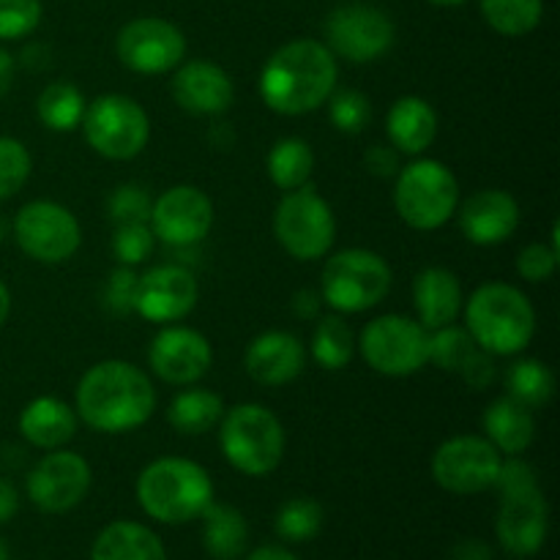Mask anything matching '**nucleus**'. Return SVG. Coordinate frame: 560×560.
Masks as SVG:
<instances>
[{
  "instance_id": "obj_1",
  "label": "nucleus",
  "mask_w": 560,
  "mask_h": 560,
  "mask_svg": "<svg viewBox=\"0 0 560 560\" xmlns=\"http://www.w3.org/2000/svg\"><path fill=\"white\" fill-rule=\"evenodd\" d=\"M153 410H156V388L145 370L131 361H98L77 383V419L104 435H124L137 430L151 419Z\"/></svg>"
},
{
  "instance_id": "obj_2",
  "label": "nucleus",
  "mask_w": 560,
  "mask_h": 560,
  "mask_svg": "<svg viewBox=\"0 0 560 560\" xmlns=\"http://www.w3.org/2000/svg\"><path fill=\"white\" fill-rule=\"evenodd\" d=\"M339 80V63L317 38H295L282 44L260 71V98L279 115L315 113L328 102Z\"/></svg>"
},
{
  "instance_id": "obj_3",
  "label": "nucleus",
  "mask_w": 560,
  "mask_h": 560,
  "mask_svg": "<svg viewBox=\"0 0 560 560\" xmlns=\"http://www.w3.org/2000/svg\"><path fill=\"white\" fill-rule=\"evenodd\" d=\"M463 310L465 328L490 355H517L534 342L536 310L528 295L514 284H479Z\"/></svg>"
},
{
  "instance_id": "obj_4",
  "label": "nucleus",
  "mask_w": 560,
  "mask_h": 560,
  "mask_svg": "<svg viewBox=\"0 0 560 560\" xmlns=\"http://www.w3.org/2000/svg\"><path fill=\"white\" fill-rule=\"evenodd\" d=\"M137 503L156 523H189L213 503V481L208 470L191 459H153L137 479Z\"/></svg>"
},
{
  "instance_id": "obj_5",
  "label": "nucleus",
  "mask_w": 560,
  "mask_h": 560,
  "mask_svg": "<svg viewBox=\"0 0 560 560\" xmlns=\"http://www.w3.org/2000/svg\"><path fill=\"white\" fill-rule=\"evenodd\" d=\"M284 427L271 408L241 402L224 410L219 421V446L224 459L244 476H268L284 457Z\"/></svg>"
},
{
  "instance_id": "obj_6",
  "label": "nucleus",
  "mask_w": 560,
  "mask_h": 560,
  "mask_svg": "<svg viewBox=\"0 0 560 560\" xmlns=\"http://www.w3.org/2000/svg\"><path fill=\"white\" fill-rule=\"evenodd\" d=\"M394 208L408 228L430 233L443 228L459 208V180L438 159H416L397 173Z\"/></svg>"
},
{
  "instance_id": "obj_7",
  "label": "nucleus",
  "mask_w": 560,
  "mask_h": 560,
  "mask_svg": "<svg viewBox=\"0 0 560 560\" xmlns=\"http://www.w3.org/2000/svg\"><path fill=\"white\" fill-rule=\"evenodd\" d=\"M392 290V266L372 249L334 252L323 266L320 299L337 315H359L381 304Z\"/></svg>"
},
{
  "instance_id": "obj_8",
  "label": "nucleus",
  "mask_w": 560,
  "mask_h": 560,
  "mask_svg": "<svg viewBox=\"0 0 560 560\" xmlns=\"http://www.w3.org/2000/svg\"><path fill=\"white\" fill-rule=\"evenodd\" d=\"M273 235L290 257L312 262L326 257L337 241V217L312 184L284 191L273 211Z\"/></svg>"
},
{
  "instance_id": "obj_9",
  "label": "nucleus",
  "mask_w": 560,
  "mask_h": 560,
  "mask_svg": "<svg viewBox=\"0 0 560 560\" xmlns=\"http://www.w3.org/2000/svg\"><path fill=\"white\" fill-rule=\"evenodd\" d=\"M80 126L88 145L109 162L140 156L151 140V118L145 107L124 93H104L88 102Z\"/></svg>"
},
{
  "instance_id": "obj_10",
  "label": "nucleus",
  "mask_w": 560,
  "mask_h": 560,
  "mask_svg": "<svg viewBox=\"0 0 560 560\" xmlns=\"http://www.w3.org/2000/svg\"><path fill=\"white\" fill-rule=\"evenodd\" d=\"M355 345L361 359L377 375L408 377L430 364V331L419 320L397 312L366 323Z\"/></svg>"
},
{
  "instance_id": "obj_11",
  "label": "nucleus",
  "mask_w": 560,
  "mask_h": 560,
  "mask_svg": "<svg viewBox=\"0 0 560 560\" xmlns=\"http://www.w3.org/2000/svg\"><path fill=\"white\" fill-rule=\"evenodd\" d=\"M397 42L394 20L370 3H345L328 14L326 47L348 63H375Z\"/></svg>"
},
{
  "instance_id": "obj_12",
  "label": "nucleus",
  "mask_w": 560,
  "mask_h": 560,
  "mask_svg": "<svg viewBox=\"0 0 560 560\" xmlns=\"http://www.w3.org/2000/svg\"><path fill=\"white\" fill-rule=\"evenodd\" d=\"M14 238L31 260L58 266L77 255L82 244V230L66 206L52 200H33L16 213Z\"/></svg>"
},
{
  "instance_id": "obj_13",
  "label": "nucleus",
  "mask_w": 560,
  "mask_h": 560,
  "mask_svg": "<svg viewBox=\"0 0 560 560\" xmlns=\"http://www.w3.org/2000/svg\"><path fill=\"white\" fill-rule=\"evenodd\" d=\"M115 55L135 74H167L186 60V36L162 16H137L118 31Z\"/></svg>"
},
{
  "instance_id": "obj_14",
  "label": "nucleus",
  "mask_w": 560,
  "mask_h": 560,
  "mask_svg": "<svg viewBox=\"0 0 560 560\" xmlns=\"http://www.w3.org/2000/svg\"><path fill=\"white\" fill-rule=\"evenodd\" d=\"M503 454L481 435H454L432 454V479L454 495H474L495 487Z\"/></svg>"
},
{
  "instance_id": "obj_15",
  "label": "nucleus",
  "mask_w": 560,
  "mask_h": 560,
  "mask_svg": "<svg viewBox=\"0 0 560 560\" xmlns=\"http://www.w3.org/2000/svg\"><path fill=\"white\" fill-rule=\"evenodd\" d=\"M91 465L82 454L55 448L27 474V498L44 514L71 512L91 490Z\"/></svg>"
},
{
  "instance_id": "obj_16",
  "label": "nucleus",
  "mask_w": 560,
  "mask_h": 560,
  "mask_svg": "<svg viewBox=\"0 0 560 560\" xmlns=\"http://www.w3.org/2000/svg\"><path fill=\"white\" fill-rule=\"evenodd\" d=\"M148 228L153 230L156 241L167 246L184 249L200 244L213 228L211 197L191 184L173 186L153 200Z\"/></svg>"
},
{
  "instance_id": "obj_17",
  "label": "nucleus",
  "mask_w": 560,
  "mask_h": 560,
  "mask_svg": "<svg viewBox=\"0 0 560 560\" xmlns=\"http://www.w3.org/2000/svg\"><path fill=\"white\" fill-rule=\"evenodd\" d=\"M213 364V348L206 334L186 326H164L148 348V366L170 386L202 381Z\"/></svg>"
},
{
  "instance_id": "obj_18",
  "label": "nucleus",
  "mask_w": 560,
  "mask_h": 560,
  "mask_svg": "<svg viewBox=\"0 0 560 560\" xmlns=\"http://www.w3.org/2000/svg\"><path fill=\"white\" fill-rule=\"evenodd\" d=\"M200 299V288L189 268L156 266L137 277L135 312L148 323L170 326L191 315Z\"/></svg>"
},
{
  "instance_id": "obj_19",
  "label": "nucleus",
  "mask_w": 560,
  "mask_h": 560,
  "mask_svg": "<svg viewBox=\"0 0 560 560\" xmlns=\"http://www.w3.org/2000/svg\"><path fill=\"white\" fill-rule=\"evenodd\" d=\"M173 98L184 113L217 118L233 107L235 88L228 71L213 60H184L173 74Z\"/></svg>"
},
{
  "instance_id": "obj_20",
  "label": "nucleus",
  "mask_w": 560,
  "mask_h": 560,
  "mask_svg": "<svg viewBox=\"0 0 560 560\" xmlns=\"http://www.w3.org/2000/svg\"><path fill=\"white\" fill-rule=\"evenodd\" d=\"M547 528H550V512L541 490L523 492V495H506L498 512V539L509 556L528 558L545 547Z\"/></svg>"
},
{
  "instance_id": "obj_21",
  "label": "nucleus",
  "mask_w": 560,
  "mask_h": 560,
  "mask_svg": "<svg viewBox=\"0 0 560 560\" xmlns=\"http://www.w3.org/2000/svg\"><path fill=\"white\" fill-rule=\"evenodd\" d=\"M520 228V202L503 189H481L459 208V230L476 246H498Z\"/></svg>"
},
{
  "instance_id": "obj_22",
  "label": "nucleus",
  "mask_w": 560,
  "mask_h": 560,
  "mask_svg": "<svg viewBox=\"0 0 560 560\" xmlns=\"http://www.w3.org/2000/svg\"><path fill=\"white\" fill-rule=\"evenodd\" d=\"M306 366V348L295 334L266 331L249 342L244 353V370L255 383L279 388L293 383Z\"/></svg>"
},
{
  "instance_id": "obj_23",
  "label": "nucleus",
  "mask_w": 560,
  "mask_h": 560,
  "mask_svg": "<svg viewBox=\"0 0 560 560\" xmlns=\"http://www.w3.org/2000/svg\"><path fill=\"white\" fill-rule=\"evenodd\" d=\"M465 295L457 273L448 268L430 266L416 273L413 279V306L419 312V323L427 331L448 326L463 312Z\"/></svg>"
},
{
  "instance_id": "obj_24",
  "label": "nucleus",
  "mask_w": 560,
  "mask_h": 560,
  "mask_svg": "<svg viewBox=\"0 0 560 560\" xmlns=\"http://www.w3.org/2000/svg\"><path fill=\"white\" fill-rule=\"evenodd\" d=\"M77 424L74 408L58 397L31 399L20 413V435L42 452L63 448L74 438Z\"/></svg>"
},
{
  "instance_id": "obj_25",
  "label": "nucleus",
  "mask_w": 560,
  "mask_h": 560,
  "mask_svg": "<svg viewBox=\"0 0 560 560\" xmlns=\"http://www.w3.org/2000/svg\"><path fill=\"white\" fill-rule=\"evenodd\" d=\"M386 131L399 153L419 156L435 142L438 113L427 98L399 96L386 115Z\"/></svg>"
},
{
  "instance_id": "obj_26",
  "label": "nucleus",
  "mask_w": 560,
  "mask_h": 560,
  "mask_svg": "<svg viewBox=\"0 0 560 560\" xmlns=\"http://www.w3.org/2000/svg\"><path fill=\"white\" fill-rule=\"evenodd\" d=\"M485 438L498 452L506 457H517V454L528 452L536 438L534 410L512 397L495 399L485 410Z\"/></svg>"
},
{
  "instance_id": "obj_27",
  "label": "nucleus",
  "mask_w": 560,
  "mask_h": 560,
  "mask_svg": "<svg viewBox=\"0 0 560 560\" xmlns=\"http://www.w3.org/2000/svg\"><path fill=\"white\" fill-rule=\"evenodd\" d=\"M91 560H167V552L145 525L118 520L96 536Z\"/></svg>"
},
{
  "instance_id": "obj_28",
  "label": "nucleus",
  "mask_w": 560,
  "mask_h": 560,
  "mask_svg": "<svg viewBox=\"0 0 560 560\" xmlns=\"http://www.w3.org/2000/svg\"><path fill=\"white\" fill-rule=\"evenodd\" d=\"M224 399L211 388H184L167 408V421L178 435H206L222 421Z\"/></svg>"
},
{
  "instance_id": "obj_29",
  "label": "nucleus",
  "mask_w": 560,
  "mask_h": 560,
  "mask_svg": "<svg viewBox=\"0 0 560 560\" xmlns=\"http://www.w3.org/2000/svg\"><path fill=\"white\" fill-rule=\"evenodd\" d=\"M200 520L202 545H206L211 558L235 560L246 550L249 528H246V520L238 509L224 506V503H211V506L200 514Z\"/></svg>"
},
{
  "instance_id": "obj_30",
  "label": "nucleus",
  "mask_w": 560,
  "mask_h": 560,
  "mask_svg": "<svg viewBox=\"0 0 560 560\" xmlns=\"http://www.w3.org/2000/svg\"><path fill=\"white\" fill-rule=\"evenodd\" d=\"M266 170L279 191L301 189L310 184L312 173H315V151L301 137H284V140L273 142L268 151Z\"/></svg>"
},
{
  "instance_id": "obj_31",
  "label": "nucleus",
  "mask_w": 560,
  "mask_h": 560,
  "mask_svg": "<svg viewBox=\"0 0 560 560\" xmlns=\"http://www.w3.org/2000/svg\"><path fill=\"white\" fill-rule=\"evenodd\" d=\"M85 107V96H82L80 88L69 80L49 82L36 102L38 120H42L49 131H74L77 126L82 124Z\"/></svg>"
},
{
  "instance_id": "obj_32",
  "label": "nucleus",
  "mask_w": 560,
  "mask_h": 560,
  "mask_svg": "<svg viewBox=\"0 0 560 560\" xmlns=\"http://www.w3.org/2000/svg\"><path fill=\"white\" fill-rule=\"evenodd\" d=\"M506 397L517 399L530 410L545 408L556 394V375L539 359H520L506 370Z\"/></svg>"
},
{
  "instance_id": "obj_33",
  "label": "nucleus",
  "mask_w": 560,
  "mask_h": 560,
  "mask_svg": "<svg viewBox=\"0 0 560 560\" xmlns=\"http://www.w3.org/2000/svg\"><path fill=\"white\" fill-rule=\"evenodd\" d=\"M310 353L323 370L339 372L353 361L355 355V337L350 331V326L345 323V317L328 315L320 317L312 334Z\"/></svg>"
},
{
  "instance_id": "obj_34",
  "label": "nucleus",
  "mask_w": 560,
  "mask_h": 560,
  "mask_svg": "<svg viewBox=\"0 0 560 560\" xmlns=\"http://www.w3.org/2000/svg\"><path fill=\"white\" fill-rule=\"evenodd\" d=\"M481 16L501 36H528L541 25L545 0H481Z\"/></svg>"
},
{
  "instance_id": "obj_35",
  "label": "nucleus",
  "mask_w": 560,
  "mask_h": 560,
  "mask_svg": "<svg viewBox=\"0 0 560 560\" xmlns=\"http://www.w3.org/2000/svg\"><path fill=\"white\" fill-rule=\"evenodd\" d=\"M479 348L468 328H459L454 323L430 331V364H435L443 372H459L470 353Z\"/></svg>"
},
{
  "instance_id": "obj_36",
  "label": "nucleus",
  "mask_w": 560,
  "mask_h": 560,
  "mask_svg": "<svg viewBox=\"0 0 560 560\" xmlns=\"http://www.w3.org/2000/svg\"><path fill=\"white\" fill-rule=\"evenodd\" d=\"M277 534L288 541H310L323 525L320 503L312 498H290L277 512Z\"/></svg>"
},
{
  "instance_id": "obj_37",
  "label": "nucleus",
  "mask_w": 560,
  "mask_h": 560,
  "mask_svg": "<svg viewBox=\"0 0 560 560\" xmlns=\"http://www.w3.org/2000/svg\"><path fill=\"white\" fill-rule=\"evenodd\" d=\"M328 118L342 135H359L372 120V102L353 88H334L328 96Z\"/></svg>"
},
{
  "instance_id": "obj_38",
  "label": "nucleus",
  "mask_w": 560,
  "mask_h": 560,
  "mask_svg": "<svg viewBox=\"0 0 560 560\" xmlns=\"http://www.w3.org/2000/svg\"><path fill=\"white\" fill-rule=\"evenodd\" d=\"M31 170V151L14 137H0V202L14 197L27 184Z\"/></svg>"
},
{
  "instance_id": "obj_39",
  "label": "nucleus",
  "mask_w": 560,
  "mask_h": 560,
  "mask_svg": "<svg viewBox=\"0 0 560 560\" xmlns=\"http://www.w3.org/2000/svg\"><path fill=\"white\" fill-rule=\"evenodd\" d=\"M153 246H156V235L148 228V222L115 224L113 255L120 266H140L153 255Z\"/></svg>"
},
{
  "instance_id": "obj_40",
  "label": "nucleus",
  "mask_w": 560,
  "mask_h": 560,
  "mask_svg": "<svg viewBox=\"0 0 560 560\" xmlns=\"http://www.w3.org/2000/svg\"><path fill=\"white\" fill-rule=\"evenodd\" d=\"M44 14L42 0H0V42L31 36Z\"/></svg>"
},
{
  "instance_id": "obj_41",
  "label": "nucleus",
  "mask_w": 560,
  "mask_h": 560,
  "mask_svg": "<svg viewBox=\"0 0 560 560\" xmlns=\"http://www.w3.org/2000/svg\"><path fill=\"white\" fill-rule=\"evenodd\" d=\"M151 206H153L151 195H148L145 186L140 184H120L107 200L109 219H113L115 224L148 222V217H151Z\"/></svg>"
},
{
  "instance_id": "obj_42",
  "label": "nucleus",
  "mask_w": 560,
  "mask_h": 560,
  "mask_svg": "<svg viewBox=\"0 0 560 560\" xmlns=\"http://www.w3.org/2000/svg\"><path fill=\"white\" fill-rule=\"evenodd\" d=\"M560 262V246L556 244H528L517 257V273L525 282H547L556 277Z\"/></svg>"
},
{
  "instance_id": "obj_43",
  "label": "nucleus",
  "mask_w": 560,
  "mask_h": 560,
  "mask_svg": "<svg viewBox=\"0 0 560 560\" xmlns=\"http://www.w3.org/2000/svg\"><path fill=\"white\" fill-rule=\"evenodd\" d=\"M495 487L501 490V495L506 498V495H523V492L539 490V481H536V470L530 468L528 463L512 457L501 463Z\"/></svg>"
},
{
  "instance_id": "obj_44",
  "label": "nucleus",
  "mask_w": 560,
  "mask_h": 560,
  "mask_svg": "<svg viewBox=\"0 0 560 560\" xmlns=\"http://www.w3.org/2000/svg\"><path fill=\"white\" fill-rule=\"evenodd\" d=\"M137 295V273L129 266H120L109 273L107 288H104V304L113 312H135Z\"/></svg>"
},
{
  "instance_id": "obj_45",
  "label": "nucleus",
  "mask_w": 560,
  "mask_h": 560,
  "mask_svg": "<svg viewBox=\"0 0 560 560\" xmlns=\"http://www.w3.org/2000/svg\"><path fill=\"white\" fill-rule=\"evenodd\" d=\"M492 359H495V355H490L487 350L476 348L457 375L463 377L470 388H476V392H485V388H490L492 381H495V361Z\"/></svg>"
},
{
  "instance_id": "obj_46",
  "label": "nucleus",
  "mask_w": 560,
  "mask_h": 560,
  "mask_svg": "<svg viewBox=\"0 0 560 560\" xmlns=\"http://www.w3.org/2000/svg\"><path fill=\"white\" fill-rule=\"evenodd\" d=\"M364 167L372 178H397V173L402 170V164H399V151L394 145H370L364 151Z\"/></svg>"
},
{
  "instance_id": "obj_47",
  "label": "nucleus",
  "mask_w": 560,
  "mask_h": 560,
  "mask_svg": "<svg viewBox=\"0 0 560 560\" xmlns=\"http://www.w3.org/2000/svg\"><path fill=\"white\" fill-rule=\"evenodd\" d=\"M320 290L310 288L299 290V293L293 295V301H290V310H293V315L301 317V320H317V317H320Z\"/></svg>"
},
{
  "instance_id": "obj_48",
  "label": "nucleus",
  "mask_w": 560,
  "mask_h": 560,
  "mask_svg": "<svg viewBox=\"0 0 560 560\" xmlns=\"http://www.w3.org/2000/svg\"><path fill=\"white\" fill-rule=\"evenodd\" d=\"M452 560H492V550L481 539H463L452 550Z\"/></svg>"
},
{
  "instance_id": "obj_49",
  "label": "nucleus",
  "mask_w": 560,
  "mask_h": 560,
  "mask_svg": "<svg viewBox=\"0 0 560 560\" xmlns=\"http://www.w3.org/2000/svg\"><path fill=\"white\" fill-rule=\"evenodd\" d=\"M16 509H20V495H16L14 485L0 476V523H9L16 514Z\"/></svg>"
},
{
  "instance_id": "obj_50",
  "label": "nucleus",
  "mask_w": 560,
  "mask_h": 560,
  "mask_svg": "<svg viewBox=\"0 0 560 560\" xmlns=\"http://www.w3.org/2000/svg\"><path fill=\"white\" fill-rule=\"evenodd\" d=\"M14 71H16V60L9 49L0 47V98L11 91L14 85Z\"/></svg>"
},
{
  "instance_id": "obj_51",
  "label": "nucleus",
  "mask_w": 560,
  "mask_h": 560,
  "mask_svg": "<svg viewBox=\"0 0 560 560\" xmlns=\"http://www.w3.org/2000/svg\"><path fill=\"white\" fill-rule=\"evenodd\" d=\"M249 560H299L293 552L282 550V547H260L257 552H252Z\"/></svg>"
},
{
  "instance_id": "obj_52",
  "label": "nucleus",
  "mask_w": 560,
  "mask_h": 560,
  "mask_svg": "<svg viewBox=\"0 0 560 560\" xmlns=\"http://www.w3.org/2000/svg\"><path fill=\"white\" fill-rule=\"evenodd\" d=\"M9 315H11V293L3 284V279H0V328H3V323L9 320Z\"/></svg>"
},
{
  "instance_id": "obj_53",
  "label": "nucleus",
  "mask_w": 560,
  "mask_h": 560,
  "mask_svg": "<svg viewBox=\"0 0 560 560\" xmlns=\"http://www.w3.org/2000/svg\"><path fill=\"white\" fill-rule=\"evenodd\" d=\"M432 5H441V9H454V5H463L468 3V0H430Z\"/></svg>"
},
{
  "instance_id": "obj_54",
  "label": "nucleus",
  "mask_w": 560,
  "mask_h": 560,
  "mask_svg": "<svg viewBox=\"0 0 560 560\" xmlns=\"http://www.w3.org/2000/svg\"><path fill=\"white\" fill-rule=\"evenodd\" d=\"M0 560H9V545L3 539H0Z\"/></svg>"
},
{
  "instance_id": "obj_55",
  "label": "nucleus",
  "mask_w": 560,
  "mask_h": 560,
  "mask_svg": "<svg viewBox=\"0 0 560 560\" xmlns=\"http://www.w3.org/2000/svg\"><path fill=\"white\" fill-rule=\"evenodd\" d=\"M3 238H5V222L0 219V241H3Z\"/></svg>"
}]
</instances>
